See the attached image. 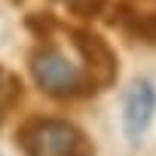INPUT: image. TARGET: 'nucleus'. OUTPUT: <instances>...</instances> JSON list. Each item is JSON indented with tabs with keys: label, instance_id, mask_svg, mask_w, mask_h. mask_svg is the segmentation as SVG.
Masks as SVG:
<instances>
[{
	"label": "nucleus",
	"instance_id": "nucleus-1",
	"mask_svg": "<svg viewBox=\"0 0 156 156\" xmlns=\"http://www.w3.org/2000/svg\"><path fill=\"white\" fill-rule=\"evenodd\" d=\"M28 67H31L34 83L49 98H89V95L98 92L92 76L80 64H73L52 40L37 43L28 52Z\"/></svg>",
	"mask_w": 156,
	"mask_h": 156
},
{
	"label": "nucleus",
	"instance_id": "nucleus-2",
	"mask_svg": "<svg viewBox=\"0 0 156 156\" xmlns=\"http://www.w3.org/2000/svg\"><path fill=\"white\" fill-rule=\"evenodd\" d=\"M19 147L28 156H95L92 138L70 119L31 116L16 132Z\"/></svg>",
	"mask_w": 156,
	"mask_h": 156
},
{
	"label": "nucleus",
	"instance_id": "nucleus-3",
	"mask_svg": "<svg viewBox=\"0 0 156 156\" xmlns=\"http://www.w3.org/2000/svg\"><path fill=\"white\" fill-rule=\"evenodd\" d=\"M61 31L70 37V46L83 58V70L92 76V83L98 89L113 86L119 76V58H116L113 46L89 25H61Z\"/></svg>",
	"mask_w": 156,
	"mask_h": 156
},
{
	"label": "nucleus",
	"instance_id": "nucleus-4",
	"mask_svg": "<svg viewBox=\"0 0 156 156\" xmlns=\"http://www.w3.org/2000/svg\"><path fill=\"white\" fill-rule=\"evenodd\" d=\"M153 113H156V89L150 80H135L126 92V101H122V132L129 138V144H138L150 122H153Z\"/></svg>",
	"mask_w": 156,
	"mask_h": 156
},
{
	"label": "nucleus",
	"instance_id": "nucleus-5",
	"mask_svg": "<svg viewBox=\"0 0 156 156\" xmlns=\"http://www.w3.org/2000/svg\"><path fill=\"white\" fill-rule=\"evenodd\" d=\"M107 25L116 28V31H122L126 37H132L138 43L156 46V12H144L135 3H129V0H119V3L110 9Z\"/></svg>",
	"mask_w": 156,
	"mask_h": 156
},
{
	"label": "nucleus",
	"instance_id": "nucleus-6",
	"mask_svg": "<svg viewBox=\"0 0 156 156\" xmlns=\"http://www.w3.org/2000/svg\"><path fill=\"white\" fill-rule=\"evenodd\" d=\"M25 28H28L40 43H49V40L61 31V22H58L52 12H28V16H25Z\"/></svg>",
	"mask_w": 156,
	"mask_h": 156
},
{
	"label": "nucleus",
	"instance_id": "nucleus-7",
	"mask_svg": "<svg viewBox=\"0 0 156 156\" xmlns=\"http://www.w3.org/2000/svg\"><path fill=\"white\" fill-rule=\"evenodd\" d=\"M19 98H22V80L0 64V113L12 110L19 104Z\"/></svg>",
	"mask_w": 156,
	"mask_h": 156
},
{
	"label": "nucleus",
	"instance_id": "nucleus-8",
	"mask_svg": "<svg viewBox=\"0 0 156 156\" xmlns=\"http://www.w3.org/2000/svg\"><path fill=\"white\" fill-rule=\"evenodd\" d=\"M61 3H64L76 19H83V22L98 19V16L107 9V0H61Z\"/></svg>",
	"mask_w": 156,
	"mask_h": 156
}]
</instances>
